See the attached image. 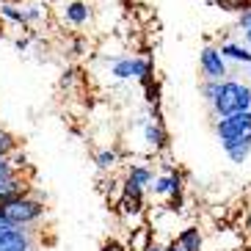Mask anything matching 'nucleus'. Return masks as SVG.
Segmentation results:
<instances>
[{
  "label": "nucleus",
  "instance_id": "nucleus-1",
  "mask_svg": "<svg viewBox=\"0 0 251 251\" xmlns=\"http://www.w3.org/2000/svg\"><path fill=\"white\" fill-rule=\"evenodd\" d=\"M0 215L6 218V224L11 226H25V229H39V224L45 221L47 207L45 199H39L33 193H23V196H14L0 204Z\"/></svg>",
  "mask_w": 251,
  "mask_h": 251
},
{
  "label": "nucleus",
  "instance_id": "nucleus-2",
  "mask_svg": "<svg viewBox=\"0 0 251 251\" xmlns=\"http://www.w3.org/2000/svg\"><path fill=\"white\" fill-rule=\"evenodd\" d=\"M249 105H251V86L226 77L218 86V94L210 102V111H213L215 119H221V116H229V113H237V111H249Z\"/></svg>",
  "mask_w": 251,
  "mask_h": 251
},
{
  "label": "nucleus",
  "instance_id": "nucleus-3",
  "mask_svg": "<svg viewBox=\"0 0 251 251\" xmlns=\"http://www.w3.org/2000/svg\"><path fill=\"white\" fill-rule=\"evenodd\" d=\"M155 199H169L171 210H182V174L166 166L163 174H157L147 188Z\"/></svg>",
  "mask_w": 251,
  "mask_h": 251
},
{
  "label": "nucleus",
  "instance_id": "nucleus-4",
  "mask_svg": "<svg viewBox=\"0 0 251 251\" xmlns=\"http://www.w3.org/2000/svg\"><path fill=\"white\" fill-rule=\"evenodd\" d=\"M111 75L116 80H138V83H152V61L149 58H116L111 64Z\"/></svg>",
  "mask_w": 251,
  "mask_h": 251
},
{
  "label": "nucleus",
  "instance_id": "nucleus-5",
  "mask_svg": "<svg viewBox=\"0 0 251 251\" xmlns=\"http://www.w3.org/2000/svg\"><path fill=\"white\" fill-rule=\"evenodd\" d=\"M249 133H251V111H237V113L215 119L218 141H232V138H240V135H249Z\"/></svg>",
  "mask_w": 251,
  "mask_h": 251
},
{
  "label": "nucleus",
  "instance_id": "nucleus-6",
  "mask_svg": "<svg viewBox=\"0 0 251 251\" xmlns=\"http://www.w3.org/2000/svg\"><path fill=\"white\" fill-rule=\"evenodd\" d=\"M199 67H201V77L204 80H226L229 77V67L218 47H204L199 52Z\"/></svg>",
  "mask_w": 251,
  "mask_h": 251
},
{
  "label": "nucleus",
  "instance_id": "nucleus-7",
  "mask_svg": "<svg viewBox=\"0 0 251 251\" xmlns=\"http://www.w3.org/2000/svg\"><path fill=\"white\" fill-rule=\"evenodd\" d=\"M141 127H144V141H147V147L155 149V152H160V149L166 147V130H163L160 119L144 116L141 119Z\"/></svg>",
  "mask_w": 251,
  "mask_h": 251
},
{
  "label": "nucleus",
  "instance_id": "nucleus-8",
  "mask_svg": "<svg viewBox=\"0 0 251 251\" xmlns=\"http://www.w3.org/2000/svg\"><path fill=\"white\" fill-rule=\"evenodd\" d=\"M30 191V182L23 177V174H11V177H0V204L14 196H23V193Z\"/></svg>",
  "mask_w": 251,
  "mask_h": 251
},
{
  "label": "nucleus",
  "instance_id": "nucleus-9",
  "mask_svg": "<svg viewBox=\"0 0 251 251\" xmlns=\"http://www.w3.org/2000/svg\"><path fill=\"white\" fill-rule=\"evenodd\" d=\"M221 147L232 163H246L251 157V133L240 135V138H232V141H221Z\"/></svg>",
  "mask_w": 251,
  "mask_h": 251
},
{
  "label": "nucleus",
  "instance_id": "nucleus-10",
  "mask_svg": "<svg viewBox=\"0 0 251 251\" xmlns=\"http://www.w3.org/2000/svg\"><path fill=\"white\" fill-rule=\"evenodd\" d=\"M64 20H67L69 25H75V28L86 25L91 20L89 3H83V0H72V3H67V6H64Z\"/></svg>",
  "mask_w": 251,
  "mask_h": 251
},
{
  "label": "nucleus",
  "instance_id": "nucleus-11",
  "mask_svg": "<svg viewBox=\"0 0 251 251\" xmlns=\"http://www.w3.org/2000/svg\"><path fill=\"white\" fill-rule=\"evenodd\" d=\"M179 246H182L185 251H204V235H201L199 226H185L177 232V237H174Z\"/></svg>",
  "mask_w": 251,
  "mask_h": 251
},
{
  "label": "nucleus",
  "instance_id": "nucleus-12",
  "mask_svg": "<svg viewBox=\"0 0 251 251\" xmlns=\"http://www.w3.org/2000/svg\"><path fill=\"white\" fill-rule=\"evenodd\" d=\"M218 52H221L226 61H232V64H251V47L240 45V42H224V45L218 47Z\"/></svg>",
  "mask_w": 251,
  "mask_h": 251
},
{
  "label": "nucleus",
  "instance_id": "nucleus-13",
  "mask_svg": "<svg viewBox=\"0 0 251 251\" xmlns=\"http://www.w3.org/2000/svg\"><path fill=\"white\" fill-rule=\"evenodd\" d=\"M152 240H155V232H152L147 224H141V226L130 229V249L127 251H144Z\"/></svg>",
  "mask_w": 251,
  "mask_h": 251
},
{
  "label": "nucleus",
  "instance_id": "nucleus-14",
  "mask_svg": "<svg viewBox=\"0 0 251 251\" xmlns=\"http://www.w3.org/2000/svg\"><path fill=\"white\" fill-rule=\"evenodd\" d=\"M127 179H133L135 185H141L144 191L149 188V182L155 179V171L149 169V166H141V163H133L130 169H127Z\"/></svg>",
  "mask_w": 251,
  "mask_h": 251
},
{
  "label": "nucleus",
  "instance_id": "nucleus-15",
  "mask_svg": "<svg viewBox=\"0 0 251 251\" xmlns=\"http://www.w3.org/2000/svg\"><path fill=\"white\" fill-rule=\"evenodd\" d=\"M0 17L8 20V23H14V25H28V20H25V6H14V3H6V0H0Z\"/></svg>",
  "mask_w": 251,
  "mask_h": 251
},
{
  "label": "nucleus",
  "instance_id": "nucleus-16",
  "mask_svg": "<svg viewBox=\"0 0 251 251\" xmlns=\"http://www.w3.org/2000/svg\"><path fill=\"white\" fill-rule=\"evenodd\" d=\"M94 163H97V169L100 171H113L119 166V152L116 149H100V152H97L94 155Z\"/></svg>",
  "mask_w": 251,
  "mask_h": 251
},
{
  "label": "nucleus",
  "instance_id": "nucleus-17",
  "mask_svg": "<svg viewBox=\"0 0 251 251\" xmlns=\"http://www.w3.org/2000/svg\"><path fill=\"white\" fill-rule=\"evenodd\" d=\"M11 152H17V138L8 130H0V157H8Z\"/></svg>",
  "mask_w": 251,
  "mask_h": 251
},
{
  "label": "nucleus",
  "instance_id": "nucleus-18",
  "mask_svg": "<svg viewBox=\"0 0 251 251\" xmlns=\"http://www.w3.org/2000/svg\"><path fill=\"white\" fill-rule=\"evenodd\" d=\"M218 86H221V80H204V83H201V97H204L207 105L215 100V94H218Z\"/></svg>",
  "mask_w": 251,
  "mask_h": 251
},
{
  "label": "nucleus",
  "instance_id": "nucleus-19",
  "mask_svg": "<svg viewBox=\"0 0 251 251\" xmlns=\"http://www.w3.org/2000/svg\"><path fill=\"white\" fill-rule=\"evenodd\" d=\"M215 3L226 11H243L246 6H251V0H215Z\"/></svg>",
  "mask_w": 251,
  "mask_h": 251
},
{
  "label": "nucleus",
  "instance_id": "nucleus-20",
  "mask_svg": "<svg viewBox=\"0 0 251 251\" xmlns=\"http://www.w3.org/2000/svg\"><path fill=\"white\" fill-rule=\"evenodd\" d=\"M237 23H240V28H251V6H246L243 11H240V17H237Z\"/></svg>",
  "mask_w": 251,
  "mask_h": 251
},
{
  "label": "nucleus",
  "instance_id": "nucleus-21",
  "mask_svg": "<svg viewBox=\"0 0 251 251\" xmlns=\"http://www.w3.org/2000/svg\"><path fill=\"white\" fill-rule=\"evenodd\" d=\"M144 251H166V243H160V240H152V243H149Z\"/></svg>",
  "mask_w": 251,
  "mask_h": 251
},
{
  "label": "nucleus",
  "instance_id": "nucleus-22",
  "mask_svg": "<svg viewBox=\"0 0 251 251\" xmlns=\"http://www.w3.org/2000/svg\"><path fill=\"white\" fill-rule=\"evenodd\" d=\"M166 251H185V249L177 243V240H171V243H166Z\"/></svg>",
  "mask_w": 251,
  "mask_h": 251
},
{
  "label": "nucleus",
  "instance_id": "nucleus-23",
  "mask_svg": "<svg viewBox=\"0 0 251 251\" xmlns=\"http://www.w3.org/2000/svg\"><path fill=\"white\" fill-rule=\"evenodd\" d=\"M243 36H246V45L251 47V28H246V30H243Z\"/></svg>",
  "mask_w": 251,
  "mask_h": 251
},
{
  "label": "nucleus",
  "instance_id": "nucleus-24",
  "mask_svg": "<svg viewBox=\"0 0 251 251\" xmlns=\"http://www.w3.org/2000/svg\"><path fill=\"white\" fill-rule=\"evenodd\" d=\"M3 226H8V224H6V218H3V215H0V229H3Z\"/></svg>",
  "mask_w": 251,
  "mask_h": 251
},
{
  "label": "nucleus",
  "instance_id": "nucleus-25",
  "mask_svg": "<svg viewBox=\"0 0 251 251\" xmlns=\"http://www.w3.org/2000/svg\"><path fill=\"white\" fill-rule=\"evenodd\" d=\"M249 111H251V105H249Z\"/></svg>",
  "mask_w": 251,
  "mask_h": 251
}]
</instances>
